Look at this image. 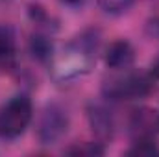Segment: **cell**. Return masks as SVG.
Masks as SVG:
<instances>
[{
  "label": "cell",
  "mask_w": 159,
  "mask_h": 157,
  "mask_svg": "<svg viewBox=\"0 0 159 157\" xmlns=\"http://www.w3.org/2000/svg\"><path fill=\"white\" fill-rule=\"evenodd\" d=\"M135 61V48L126 39L113 41L106 50V65L111 70H124L129 69Z\"/></svg>",
  "instance_id": "obj_7"
},
{
  "label": "cell",
  "mask_w": 159,
  "mask_h": 157,
  "mask_svg": "<svg viewBox=\"0 0 159 157\" xmlns=\"http://www.w3.org/2000/svg\"><path fill=\"white\" fill-rule=\"evenodd\" d=\"M133 2L135 0H98V6L109 15H122L133 6Z\"/></svg>",
  "instance_id": "obj_12"
},
{
  "label": "cell",
  "mask_w": 159,
  "mask_h": 157,
  "mask_svg": "<svg viewBox=\"0 0 159 157\" xmlns=\"http://www.w3.org/2000/svg\"><path fill=\"white\" fill-rule=\"evenodd\" d=\"M117 74L109 76L102 83V94L113 102H126V100H141L146 98L154 91V81L150 72H139L124 69L115 70Z\"/></svg>",
  "instance_id": "obj_2"
},
{
  "label": "cell",
  "mask_w": 159,
  "mask_h": 157,
  "mask_svg": "<svg viewBox=\"0 0 159 157\" xmlns=\"http://www.w3.org/2000/svg\"><path fill=\"white\" fill-rule=\"evenodd\" d=\"M59 2H63L65 6H81L85 0H59Z\"/></svg>",
  "instance_id": "obj_15"
},
{
  "label": "cell",
  "mask_w": 159,
  "mask_h": 157,
  "mask_svg": "<svg viewBox=\"0 0 159 157\" xmlns=\"http://www.w3.org/2000/svg\"><path fill=\"white\" fill-rule=\"evenodd\" d=\"M87 124L91 128L93 137L98 142L107 144V142L113 141V137H115V118H113V113L106 105L91 104L87 107Z\"/></svg>",
  "instance_id": "obj_5"
},
{
  "label": "cell",
  "mask_w": 159,
  "mask_h": 157,
  "mask_svg": "<svg viewBox=\"0 0 159 157\" xmlns=\"http://www.w3.org/2000/svg\"><path fill=\"white\" fill-rule=\"evenodd\" d=\"M128 126L135 139H156L159 137V109L146 105L133 109Z\"/></svg>",
  "instance_id": "obj_6"
},
{
  "label": "cell",
  "mask_w": 159,
  "mask_h": 157,
  "mask_svg": "<svg viewBox=\"0 0 159 157\" xmlns=\"http://www.w3.org/2000/svg\"><path fill=\"white\" fill-rule=\"evenodd\" d=\"M128 155H159L156 139H135L133 146L126 152Z\"/></svg>",
  "instance_id": "obj_11"
},
{
  "label": "cell",
  "mask_w": 159,
  "mask_h": 157,
  "mask_svg": "<svg viewBox=\"0 0 159 157\" xmlns=\"http://www.w3.org/2000/svg\"><path fill=\"white\" fill-rule=\"evenodd\" d=\"M7 2H11V0H0V4H7Z\"/></svg>",
  "instance_id": "obj_16"
},
{
  "label": "cell",
  "mask_w": 159,
  "mask_h": 157,
  "mask_svg": "<svg viewBox=\"0 0 159 157\" xmlns=\"http://www.w3.org/2000/svg\"><path fill=\"white\" fill-rule=\"evenodd\" d=\"M100 46V32L85 30L76 39L67 43L61 50L54 52L48 61V70L54 81L70 83L91 72L96 63V52Z\"/></svg>",
  "instance_id": "obj_1"
},
{
  "label": "cell",
  "mask_w": 159,
  "mask_h": 157,
  "mask_svg": "<svg viewBox=\"0 0 159 157\" xmlns=\"http://www.w3.org/2000/svg\"><path fill=\"white\" fill-rule=\"evenodd\" d=\"M104 152H106V148L98 141H93V142H78V144L69 146L65 150V154H69V155H87V157L102 155Z\"/></svg>",
  "instance_id": "obj_10"
},
{
  "label": "cell",
  "mask_w": 159,
  "mask_h": 157,
  "mask_svg": "<svg viewBox=\"0 0 159 157\" xmlns=\"http://www.w3.org/2000/svg\"><path fill=\"white\" fill-rule=\"evenodd\" d=\"M146 34H148L152 39H159V17L150 19V20L146 22Z\"/></svg>",
  "instance_id": "obj_13"
},
{
  "label": "cell",
  "mask_w": 159,
  "mask_h": 157,
  "mask_svg": "<svg viewBox=\"0 0 159 157\" xmlns=\"http://www.w3.org/2000/svg\"><path fill=\"white\" fill-rule=\"evenodd\" d=\"M150 74H152V78L156 79V81H159V57L152 63V67H150Z\"/></svg>",
  "instance_id": "obj_14"
},
{
  "label": "cell",
  "mask_w": 159,
  "mask_h": 157,
  "mask_svg": "<svg viewBox=\"0 0 159 157\" xmlns=\"http://www.w3.org/2000/svg\"><path fill=\"white\" fill-rule=\"evenodd\" d=\"M17 67V35L7 24H0V69L13 70Z\"/></svg>",
  "instance_id": "obj_8"
},
{
  "label": "cell",
  "mask_w": 159,
  "mask_h": 157,
  "mask_svg": "<svg viewBox=\"0 0 159 157\" xmlns=\"http://www.w3.org/2000/svg\"><path fill=\"white\" fill-rule=\"evenodd\" d=\"M70 118L67 109L57 104L46 105L37 120V139L41 144H56L69 129Z\"/></svg>",
  "instance_id": "obj_4"
},
{
  "label": "cell",
  "mask_w": 159,
  "mask_h": 157,
  "mask_svg": "<svg viewBox=\"0 0 159 157\" xmlns=\"http://www.w3.org/2000/svg\"><path fill=\"white\" fill-rule=\"evenodd\" d=\"M54 43H52V35H48V32L37 30L35 34H32L30 37V54L41 61V63H48L54 56Z\"/></svg>",
  "instance_id": "obj_9"
},
{
  "label": "cell",
  "mask_w": 159,
  "mask_h": 157,
  "mask_svg": "<svg viewBox=\"0 0 159 157\" xmlns=\"http://www.w3.org/2000/svg\"><path fill=\"white\" fill-rule=\"evenodd\" d=\"M34 117V107L28 96L19 94L9 98L0 107V139L15 141L19 139Z\"/></svg>",
  "instance_id": "obj_3"
}]
</instances>
